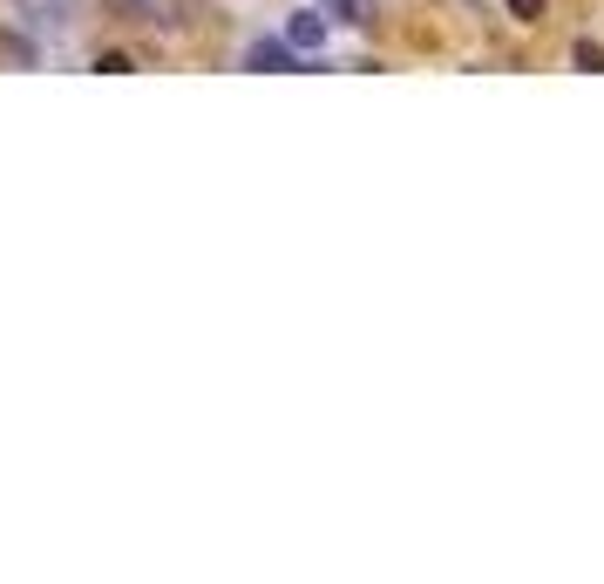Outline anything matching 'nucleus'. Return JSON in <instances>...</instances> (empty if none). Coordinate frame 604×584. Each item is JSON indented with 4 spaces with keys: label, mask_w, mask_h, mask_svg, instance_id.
I'll use <instances>...</instances> for the list:
<instances>
[{
    "label": "nucleus",
    "mask_w": 604,
    "mask_h": 584,
    "mask_svg": "<svg viewBox=\"0 0 604 584\" xmlns=\"http://www.w3.org/2000/svg\"><path fill=\"white\" fill-rule=\"evenodd\" d=\"M245 62H252V68H272V75H293V68H299L306 55H299V48L286 42V34H278V42H265V34H259V42L245 48Z\"/></svg>",
    "instance_id": "1"
},
{
    "label": "nucleus",
    "mask_w": 604,
    "mask_h": 584,
    "mask_svg": "<svg viewBox=\"0 0 604 584\" xmlns=\"http://www.w3.org/2000/svg\"><path fill=\"white\" fill-rule=\"evenodd\" d=\"M286 42L312 62V55H327V21H319V14H293L286 21Z\"/></svg>",
    "instance_id": "2"
},
{
    "label": "nucleus",
    "mask_w": 604,
    "mask_h": 584,
    "mask_svg": "<svg viewBox=\"0 0 604 584\" xmlns=\"http://www.w3.org/2000/svg\"><path fill=\"white\" fill-rule=\"evenodd\" d=\"M333 21H367V0H319Z\"/></svg>",
    "instance_id": "3"
},
{
    "label": "nucleus",
    "mask_w": 604,
    "mask_h": 584,
    "mask_svg": "<svg viewBox=\"0 0 604 584\" xmlns=\"http://www.w3.org/2000/svg\"><path fill=\"white\" fill-rule=\"evenodd\" d=\"M96 68H102V75H130V68H136V55H123V48H109V55H96Z\"/></svg>",
    "instance_id": "4"
},
{
    "label": "nucleus",
    "mask_w": 604,
    "mask_h": 584,
    "mask_svg": "<svg viewBox=\"0 0 604 584\" xmlns=\"http://www.w3.org/2000/svg\"><path fill=\"white\" fill-rule=\"evenodd\" d=\"M116 8H123V21H156L150 0H116Z\"/></svg>",
    "instance_id": "5"
},
{
    "label": "nucleus",
    "mask_w": 604,
    "mask_h": 584,
    "mask_svg": "<svg viewBox=\"0 0 604 584\" xmlns=\"http://www.w3.org/2000/svg\"><path fill=\"white\" fill-rule=\"evenodd\" d=\"M571 55H578V68H604V48H597V42H578Z\"/></svg>",
    "instance_id": "6"
},
{
    "label": "nucleus",
    "mask_w": 604,
    "mask_h": 584,
    "mask_svg": "<svg viewBox=\"0 0 604 584\" xmlns=\"http://www.w3.org/2000/svg\"><path fill=\"white\" fill-rule=\"evenodd\" d=\"M509 14H516V21H537V14H543V0H509Z\"/></svg>",
    "instance_id": "7"
}]
</instances>
